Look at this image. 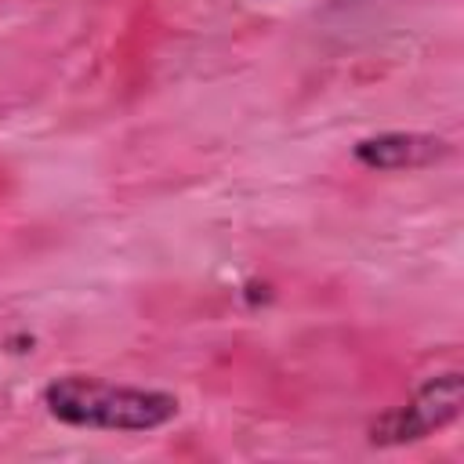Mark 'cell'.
Instances as JSON below:
<instances>
[{
	"label": "cell",
	"instance_id": "2",
	"mask_svg": "<svg viewBox=\"0 0 464 464\" xmlns=\"http://www.w3.org/2000/svg\"><path fill=\"white\" fill-rule=\"evenodd\" d=\"M457 413H460V373L457 370L431 373L402 406L381 413L370 424V442L373 446L417 442V439H428L431 431H442L446 424H453Z\"/></svg>",
	"mask_w": 464,
	"mask_h": 464
},
{
	"label": "cell",
	"instance_id": "1",
	"mask_svg": "<svg viewBox=\"0 0 464 464\" xmlns=\"http://www.w3.org/2000/svg\"><path fill=\"white\" fill-rule=\"evenodd\" d=\"M44 406L58 424L91 431H156L178 417V399L160 388L102 381L87 373L54 377L44 388Z\"/></svg>",
	"mask_w": 464,
	"mask_h": 464
},
{
	"label": "cell",
	"instance_id": "3",
	"mask_svg": "<svg viewBox=\"0 0 464 464\" xmlns=\"http://www.w3.org/2000/svg\"><path fill=\"white\" fill-rule=\"evenodd\" d=\"M446 152L450 145L442 138L420 134V130H381V134L355 141L352 149V156L366 170H417V167L442 160Z\"/></svg>",
	"mask_w": 464,
	"mask_h": 464
}]
</instances>
